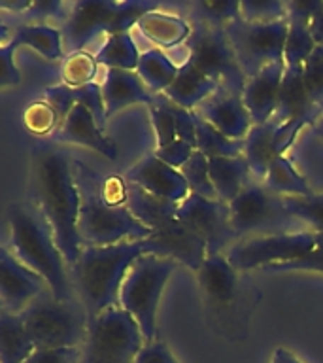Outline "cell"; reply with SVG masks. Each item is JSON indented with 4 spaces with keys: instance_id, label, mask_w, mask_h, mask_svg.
I'll return each instance as SVG.
<instances>
[{
    "instance_id": "6da1fadb",
    "label": "cell",
    "mask_w": 323,
    "mask_h": 363,
    "mask_svg": "<svg viewBox=\"0 0 323 363\" xmlns=\"http://www.w3.org/2000/svg\"><path fill=\"white\" fill-rule=\"evenodd\" d=\"M28 197L51 227L68 269H72L84 250L78 231L79 191L74 159L57 142H36L30 147Z\"/></svg>"
},
{
    "instance_id": "7a4b0ae2",
    "label": "cell",
    "mask_w": 323,
    "mask_h": 363,
    "mask_svg": "<svg viewBox=\"0 0 323 363\" xmlns=\"http://www.w3.org/2000/svg\"><path fill=\"white\" fill-rule=\"evenodd\" d=\"M146 254H157L149 237L108 246H84L70 274L76 295L84 303L89 318L119 306L123 280L136 259Z\"/></svg>"
},
{
    "instance_id": "3957f363",
    "label": "cell",
    "mask_w": 323,
    "mask_h": 363,
    "mask_svg": "<svg viewBox=\"0 0 323 363\" xmlns=\"http://www.w3.org/2000/svg\"><path fill=\"white\" fill-rule=\"evenodd\" d=\"M11 254L30 271L44 278L53 297L59 301L78 299L64 255L57 246L51 227L33 203L8 206Z\"/></svg>"
},
{
    "instance_id": "277c9868",
    "label": "cell",
    "mask_w": 323,
    "mask_h": 363,
    "mask_svg": "<svg viewBox=\"0 0 323 363\" xmlns=\"http://www.w3.org/2000/svg\"><path fill=\"white\" fill-rule=\"evenodd\" d=\"M74 178L79 191L78 231L84 246H108L152 235L127 206H113L102 197V174L78 159H74Z\"/></svg>"
},
{
    "instance_id": "5b68a950",
    "label": "cell",
    "mask_w": 323,
    "mask_h": 363,
    "mask_svg": "<svg viewBox=\"0 0 323 363\" xmlns=\"http://www.w3.org/2000/svg\"><path fill=\"white\" fill-rule=\"evenodd\" d=\"M19 316L36 350L79 348V345H85L89 314L79 299L59 301L47 288Z\"/></svg>"
},
{
    "instance_id": "8992f818",
    "label": "cell",
    "mask_w": 323,
    "mask_h": 363,
    "mask_svg": "<svg viewBox=\"0 0 323 363\" xmlns=\"http://www.w3.org/2000/svg\"><path fill=\"white\" fill-rule=\"evenodd\" d=\"M180 265L163 255L146 254L136 259L119 291V306L127 311L140 325L146 345L155 342L157 308L170 274Z\"/></svg>"
},
{
    "instance_id": "52a82bcc",
    "label": "cell",
    "mask_w": 323,
    "mask_h": 363,
    "mask_svg": "<svg viewBox=\"0 0 323 363\" xmlns=\"http://www.w3.org/2000/svg\"><path fill=\"white\" fill-rule=\"evenodd\" d=\"M146 339L140 325L121 306L89 318L84 363H136Z\"/></svg>"
},
{
    "instance_id": "ba28073f",
    "label": "cell",
    "mask_w": 323,
    "mask_h": 363,
    "mask_svg": "<svg viewBox=\"0 0 323 363\" xmlns=\"http://www.w3.org/2000/svg\"><path fill=\"white\" fill-rule=\"evenodd\" d=\"M189 59L197 70L217 84V87L234 95H242L248 84L238 57L234 53L225 27L191 21V36L186 42Z\"/></svg>"
},
{
    "instance_id": "9c48e42d",
    "label": "cell",
    "mask_w": 323,
    "mask_h": 363,
    "mask_svg": "<svg viewBox=\"0 0 323 363\" xmlns=\"http://www.w3.org/2000/svg\"><path fill=\"white\" fill-rule=\"evenodd\" d=\"M231 225L237 237H261V235H280L289 227L302 225L285 206L282 195L271 191L261 180H249L231 204Z\"/></svg>"
},
{
    "instance_id": "30bf717a",
    "label": "cell",
    "mask_w": 323,
    "mask_h": 363,
    "mask_svg": "<svg viewBox=\"0 0 323 363\" xmlns=\"http://www.w3.org/2000/svg\"><path fill=\"white\" fill-rule=\"evenodd\" d=\"M238 62L246 78H254L272 62H285V40L289 33V21L276 23H248L242 17L225 27Z\"/></svg>"
},
{
    "instance_id": "8fae6325",
    "label": "cell",
    "mask_w": 323,
    "mask_h": 363,
    "mask_svg": "<svg viewBox=\"0 0 323 363\" xmlns=\"http://www.w3.org/2000/svg\"><path fill=\"white\" fill-rule=\"evenodd\" d=\"M316 248L317 233L297 231L242 238L231 244L225 255L237 271H249V269L265 271L268 267L299 259Z\"/></svg>"
},
{
    "instance_id": "7c38bea8",
    "label": "cell",
    "mask_w": 323,
    "mask_h": 363,
    "mask_svg": "<svg viewBox=\"0 0 323 363\" xmlns=\"http://www.w3.org/2000/svg\"><path fill=\"white\" fill-rule=\"evenodd\" d=\"M178 218L203 238L208 255L223 254L227 244L238 238L231 225L229 204L217 199H206L191 193L178 206Z\"/></svg>"
},
{
    "instance_id": "4fadbf2b",
    "label": "cell",
    "mask_w": 323,
    "mask_h": 363,
    "mask_svg": "<svg viewBox=\"0 0 323 363\" xmlns=\"http://www.w3.org/2000/svg\"><path fill=\"white\" fill-rule=\"evenodd\" d=\"M317 119L319 118H305L282 123L276 118H272L266 123L254 125L246 136V147H244V157L248 161L251 176L261 182L265 180L272 161L288 152V147L293 144L305 125H314Z\"/></svg>"
},
{
    "instance_id": "5bb4252c",
    "label": "cell",
    "mask_w": 323,
    "mask_h": 363,
    "mask_svg": "<svg viewBox=\"0 0 323 363\" xmlns=\"http://www.w3.org/2000/svg\"><path fill=\"white\" fill-rule=\"evenodd\" d=\"M119 2L113 0H79L70 8V16L62 27V44L68 53L84 51V48L98 34H108Z\"/></svg>"
},
{
    "instance_id": "9a60e30c",
    "label": "cell",
    "mask_w": 323,
    "mask_h": 363,
    "mask_svg": "<svg viewBox=\"0 0 323 363\" xmlns=\"http://www.w3.org/2000/svg\"><path fill=\"white\" fill-rule=\"evenodd\" d=\"M50 288L44 278L23 265L8 246L0 250V297L2 311L21 314L42 291Z\"/></svg>"
},
{
    "instance_id": "2e32d148",
    "label": "cell",
    "mask_w": 323,
    "mask_h": 363,
    "mask_svg": "<svg viewBox=\"0 0 323 363\" xmlns=\"http://www.w3.org/2000/svg\"><path fill=\"white\" fill-rule=\"evenodd\" d=\"M125 180L132 182L155 197L164 199V201L174 204L183 203L191 195V189L187 186L180 169H174V167L161 161L155 153L146 155L142 161H138L125 174Z\"/></svg>"
},
{
    "instance_id": "e0dca14e",
    "label": "cell",
    "mask_w": 323,
    "mask_h": 363,
    "mask_svg": "<svg viewBox=\"0 0 323 363\" xmlns=\"http://www.w3.org/2000/svg\"><path fill=\"white\" fill-rule=\"evenodd\" d=\"M195 112L232 140H244L254 127V119L244 104L242 95L229 91L217 89Z\"/></svg>"
},
{
    "instance_id": "ac0fdd59",
    "label": "cell",
    "mask_w": 323,
    "mask_h": 363,
    "mask_svg": "<svg viewBox=\"0 0 323 363\" xmlns=\"http://www.w3.org/2000/svg\"><path fill=\"white\" fill-rule=\"evenodd\" d=\"M53 142L78 144V146L91 147L108 159H118V144L96 125L93 113L84 104H76L70 110L61 127L55 130Z\"/></svg>"
},
{
    "instance_id": "d6986e66",
    "label": "cell",
    "mask_w": 323,
    "mask_h": 363,
    "mask_svg": "<svg viewBox=\"0 0 323 363\" xmlns=\"http://www.w3.org/2000/svg\"><path fill=\"white\" fill-rule=\"evenodd\" d=\"M283 72H285V62H272L257 76L248 79L242 101L254 119V125L266 123L276 116Z\"/></svg>"
},
{
    "instance_id": "ffe728a7",
    "label": "cell",
    "mask_w": 323,
    "mask_h": 363,
    "mask_svg": "<svg viewBox=\"0 0 323 363\" xmlns=\"http://www.w3.org/2000/svg\"><path fill=\"white\" fill-rule=\"evenodd\" d=\"M102 93H104V102H106V118L130 104L142 102V104L153 106L157 102V95H153L146 87V84L142 82L138 72H132V70L106 68Z\"/></svg>"
},
{
    "instance_id": "44dd1931",
    "label": "cell",
    "mask_w": 323,
    "mask_h": 363,
    "mask_svg": "<svg viewBox=\"0 0 323 363\" xmlns=\"http://www.w3.org/2000/svg\"><path fill=\"white\" fill-rule=\"evenodd\" d=\"M274 118L282 123L305 118H322V108H317L316 102L312 101L310 91L305 84L302 67H285Z\"/></svg>"
},
{
    "instance_id": "7402d4cb",
    "label": "cell",
    "mask_w": 323,
    "mask_h": 363,
    "mask_svg": "<svg viewBox=\"0 0 323 363\" xmlns=\"http://www.w3.org/2000/svg\"><path fill=\"white\" fill-rule=\"evenodd\" d=\"M197 282L212 305L225 306L234 297L237 269L225 254H210L197 271Z\"/></svg>"
},
{
    "instance_id": "603a6c76",
    "label": "cell",
    "mask_w": 323,
    "mask_h": 363,
    "mask_svg": "<svg viewBox=\"0 0 323 363\" xmlns=\"http://www.w3.org/2000/svg\"><path fill=\"white\" fill-rule=\"evenodd\" d=\"M220 89L215 82L206 78L200 70L191 61H186L180 67V72L176 79L170 84V87L164 91L163 95L170 102H174L176 106L183 110H197L206 99L214 95Z\"/></svg>"
},
{
    "instance_id": "cb8c5ba5",
    "label": "cell",
    "mask_w": 323,
    "mask_h": 363,
    "mask_svg": "<svg viewBox=\"0 0 323 363\" xmlns=\"http://www.w3.org/2000/svg\"><path fill=\"white\" fill-rule=\"evenodd\" d=\"M210 180L217 201L231 204L251 180V170L244 155L238 157H212L208 161Z\"/></svg>"
},
{
    "instance_id": "d4e9b609",
    "label": "cell",
    "mask_w": 323,
    "mask_h": 363,
    "mask_svg": "<svg viewBox=\"0 0 323 363\" xmlns=\"http://www.w3.org/2000/svg\"><path fill=\"white\" fill-rule=\"evenodd\" d=\"M140 33L159 48H174L191 36V23L176 13L152 11L138 23Z\"/></svg>"
},
{
    "instance_id": "484cf974",
    "label": "cell",
    "mask_w": 323,
    "mask_h": 363,
    "mask_svg": "<svg viewBox=\"0 0 323 363\" xmlns=\"http://www.w3.org/2000/svg\"><path fill=\"white\" fill-rule=\"evenodd\" d=\"M34 350L36 348L25 331L23 318L19 314L0 312V362L25 363Z\"/></svg>"
},
{
    "instance_id": "4316f807",
    "label": "cell",
    "mask_w": 323,
    "mask_h": 363,
    "mask_svg": "<svg viewBox=\"0 0 323 363\" xmlns=\"http://www.w3.org/2000/svg\"><path fill=\"white\" fill-rule=\"evenodd\" d=\"M10 44L16 48L19 45H28L34 51H38L40 55L51 61H57L64 55L62 50V33L50 25H30V23H21L13 27V36Z\"/></svg>"
},
{
    "instance_id": "83f0119b",
    "label": "cell",
    "mask_w": 323,
    "mask_h": 363,
    "mask_svg": "<svg viewBox=\"0 0 323 363\" xmlns=\"http://www.w3.org/2000/svg\"><path fill=\"white\" fill-rule=\"evenodd\" d=\"M136 72L153 95H163L176 79L180 68L170 61L164 51H161L159 48H152L142 53Z\"/></svg>"
},
{
    "instance_id": "f1b7e54d",
    "label": "cell",
    "mask_w": 323,
    "mask_h": 363,
    "mask_svg": "<svg viewBox=\"0 0 323 363\" xmlns=\"http://www.w3.org/2000/svg\"><path fill=\"white\" fill-rule=\"evenodd\" d=\"M263 184L282 197H308L314 193L308 182L295 170L293 163L285 155L272 161Z\"/></svg>"
},
{
    "instance_id": "f546056e",
    "label": "cell",
    "mask_w": 323,
    "mask_h": 363,
    "mask_svg": "<svg viewBox=\"0 0 323 363\" xmlns=\"http://www.w3.org/2000/svg\"><path fill=\"white\" fill-rule=\"evenodd\" d=\"M96 62L106 68H119V70H132L135 72L140 62V51L136 48L130 33L113 34L96 51Z\"/></svg>"
},
{
    "instance_id": "4dcf8cb0",
    "label": "cell",
    "mask_w": 323,
    "mask_h": 363,
    "mask_svg": "<svg viewBox=\"0 0 323 363\" xmlns=\"http://www.w3.org/2000/svg\"><path fill=\"white\" fill-rule=\"evenodd\" d=\"M195 112V110H193ZM197 116V150L204 153L206 157H238L244 155L246 138L244 140H232L229 136L215 129L214 125L208 123L206 119Z\"/></svg>"
},
{
    "instance_id": "1f68e13d",
    "label": "cell",
    "mask_w": 323,
    "mask_h": 363,
    "mask_svg": "<svg viewBox=\"0 0 323 363\" xmlns=\"http://www.w3.org/2000/svg\"><path fill=\"white\" fill-rule=\"evenodd\" d=\"M316 40L306 23L289 21V33L285 40V51H283L285 67H302L306 59L312 55V51L316 50Z\"/></svg>"
},
{
    "instance_id": "d6a6232c",
    "label": "cell",
    "mask_w": 323,
    "mask_h": 363,
    "mask_svg": "<svg viewBox=\"0 0 323 363\" xmlns=\"http://www.w3.org/2000/svg\"><path fill=\"white\" fill-rule=\"evenodd\" d=\"M191 21L208 23L214 27H227L229 23L240 19V2L238 0H220V2H195L191 6Z\"/></svg>"
},
{
    "instance_id": "836d02e7",
    "label": "cell",
    "mask_w": 323,
    "mask_h": 363,
    "mask_svg": "<svg viewBox=\"0 0 323 363\" xmlns=\"http://www.w3.org/2000/svg\"><path fill=\"white\" fill-rule=\"evenodd\" d=\"M98 62L96 57L87 51H76L64 59L61 67L62 84L68 87H81V85L95 84Z\"/></svg>"
},
{
    "instance_id": "e575fe53",
    "label": "cell",
    "mask_w": 323,
    "mask_h": 363,
    "mask_svg": "<svg viewBox=\"0 0 323 363\" xmlns=\"http://www.w3.org/2000/svg\"><path fill=\"white\" fill-rule=\"evenodd\" d=\"M285 206L308 231L323 233V193H312L308 197H283Z\"/></svg>"
},
{
    "instance_id": "d590c367",
    "label": "cell",
    "mask_w": 323,
    "mask_h": 363,
    "mask_svg": "<svg viewBox=\"0 0 323 363\" xmlns=\"http://www.w3.org/2000/svg\"><path fill=\"white\" fill-rule=\"evenodd\" d=\"M208 161L210 159L197 150V152L189 157V161L181 167L180 172L183 174V178H186L187 186H189L191 193L206 199H217L214 186H212V180H210Z\"/></svg>"
},
{
    "instance_id": "8d00e7d4",
    "label": "cell",
    "mask_w": 323,
    "mask_h": 363,
    "mask_svg": "<svg viewBox=\"0 0 323 363\" xmlns=\"http://www.w3.org/2000/svg\"><path fill=\"white\" fill-rule=\"evenodd\" d=\"M23 121H25V127L36 136L55 135V130L61 127L59 113L45 99L28 104L23 113Z\"/></svg>"
},
{
    "instance_id": "74e56055",
    "label": "cell",
    "mask_w": 323,
    "mask_h": 363,
    "mask_svg": "<svg viewBox=\"0 0 323 363\" xmlns=\"http://www.w3.org/2000/svg\"><path fill=\"white\" fill-rule=\"evenodd\" d=\"M161 4L159 2H147V0H127V2H119V10L112 21V27L108 30V36L113 34L129 33L130 28L138 27L142 17L159 10Z\"/></svg>"
},
{
    "instance_id": "f35d334b",
    "label": "cell",
    "mask_w": 323,
    "mask_h": 363,
    "mask_svg": "<svg viewBox=\"0 0 323 363\" xmlns=\"http://www.w3.org/2000/svg\"><path fill=\"white\" fill-rule=\"evenodd\" d=\"M240 17L248 23H276L288 19V2L282 0H242Z\"/></svg>"
},
{
    "instance_id": "ab89813d",
    "label": "cell",
    "mask_w": 323,
    "mask_h": 363,
    "mask_svg": "<svg viewBox=\"0 0 323 363\" xmlns=\"http://www.w3.org/2000/svg\"><path fill=\"white\" fill-rule=\"evenodd\" d=\"M70 8L72 4H67V2H61V0H28L27 8L19 13L27 19V23L30 25H45V19H61V21H67L68 16H70Z\"/></svg>"
},
{
    "instance_id": "60d3db41",
    "label": "cell",
    "mask_w": 323,
    "mask_h": 363,
    "mask_svg": "<svg viewBox=\"0 0 323 363\" xmlns=\"http://www.w3.org/2000/svg\"><path fill=\"white\" fill-rule=\"evenodd\" d=\"M302 76L306 87L310 91L312 101L323 110V45H316V50L306 59L302 65Z\"/></svg>"
},
{
    "instance_id": "b9f144b4",
    "label": "cell",
    "mask_w": 323,
    "mask_h": 363,
    "mask_svg": "<svg viewBox=\"0 0 323 363\" xmlns=\"http://www.w3.org/2000/svg\"><path fill=\"white\" fill-rule=\"evenodd\" d=\"M319 271L323 272V246L317 244L316 250H312L310 254L302 255L299 259L282 263V265H274L265 269L266 272H283V271Z\"/></svg>"
},
{
    "instance_id": "7bdbcfd3",
    "label": "cell",
    "mask_w": 323,
    "mask_h": 363,
    "mask_svg": "<svg viewBox=\"0 0 323 363\" xmlns=\"http://www.w3.org/2000/svg\"><path fill=\"white\" fill-rule=\"evenodd\" d=\"M102 197L113 206H127L129 199V182L118 176H102Z\"/></svg>"
},
{
    "instance_id": "ee69618b",
    "label": "cell",
    "mask_w": 323,
    "mask_h": 363,
    "mask_svg": "<svg viewBox=\"0 0 323 363\" xmlns=\"http://www.w3.org/2000/svg\"><path fill=\"white\" fill-rule=\"evenodd\" d=\"M16 45L6 42L0 45V61H2V76H0V87H13L21 82V72L13 62V53H16Z\"/></svg>"
},
{
    "instance_id": "f6af8a7d",
    "label": "cell",
    "mask_w": 323,
    "mask_h": 363,
    "mask_svg": "<svg viewBox=\"0 0 323 363\" xmlns=\"http://www.w3.org/2000/svg\"><path fill=\"white\" fill-rule=\"evenodd\" d=\"M79 348H59V350H34L25 363H78Z\"/></svg>"
},
{
    "instance_id": "bcb514c9",
    "label": "cell",
    "mask_w": 323,
    "mask_h": 363,
    "mask_svg": "<svg viewBox=\"0 0 323 363\" xmlns=\"http://www.w3.org/2000/svg\"><path fill=\"white\" fill-rule=\"evenodd\" d=\"M136 363H180L174 357V354L170 352V348L161 340L149 342L144 346V350L140 352V356L136 359Z\"/></svg>"
},
{
    "instance_id": "7dc6e473",
    "label": "cell",
    "mask_w": 323,
    "mask_h": 363,
    "mask_svg": "<svg viewBox=\"0 0 323 363\" xmlns=\"http://www.w3.org/2000/svg\"><path fill=\"white\" fill-rule=\"evenodd\" d=\"M322 2H314V0H293L288 2V21H299L310 25L312 17L317 11Z\"/></svg>"
},
{
    "instance_id": "c3c4849f",
    "label": "cell",
    "mask_w": 323,
    "mask_h": 363,
    "mask_svg": "<svg viewBox=\"0 0 323 363\" xmlns=\"http://www.w3.org/2000/svg\"><path fill=\"white\" fill-rule=\"evenodd\" d=\"M308 27H310V33L314 36V40H316V44L323 45V2L319 4L316 13H314Z\"/></svg>"
},
{
    "instance_id": "681fc988",
    "label": "cell",
    "mask_w": 323,
    "mask_h": 363,
    "mask_svg": "<svg viewBox=\"0 0 323 363\" xmlns=\"http://www.w3.org/2000/svg\"><path fill=\"white\" fill-rule=\"evenodd\" d=\"M271 363H300V359L297 356H293L291 352L285 350V348H278L272 356Z\"/></svg>"
},
{
    "instance_id": "f907efd6",
    "label": "cell",
    "mask_w": 323,
    "mask_h": 363,
    "mask_svg": "<svg viewBox=\"0 0 323 363\" xmlns=\"http://www.w3.org/2000/svg\"><path fill=\"white\" fill-rule=\"evenodd\" d=\"M312 129H314V133H316L319 138H323V113H322V118L317 119L316 123L312 125Z\"/></svg>"
},
{
    "instance_id": "816d5d0a",
    "label": "cell",
    "mask_w": 323,
    "mask_h": 363,
    "mask_svg": "<svg viewBox=\"0 0 323 363\" xmlns=\"http://www.w3.org/2000/svg\"><path fill=\"white\" fill-rule=\"evenodd\" d=\"M322 113H323V110H322Z\"/></svg>"
}]
</instances>
